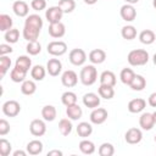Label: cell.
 Returning a JSON list of instances; mask_svg holds the SVG:
<instances>
[{
  "label": "cell",
  "mask_w": 156,
  "mask_h": 156,
  "mask_svg": "<svg viewBox=\"0 0 156 156\" xmlns=\"http://www.w3.org/2000/svg\"><path fill=\"white\" fill-rule=\"evenodd\" d=\"M129 87L134 91H141L146 87V79L141 74H135L133 80H132V83L129 84Z\"/></svg>",
  "instance_id": "obj_24"
},
{
  "label": "cell",
  "mask_w": 156,
  "mask_h": 156,
  "mask_svg": "<svg viewBox=\"0 0 156 156\" xmlns=\"http://www.w3.org/2000/svg\"><path fill=\"white\" fill-rule=\"evenodd\" d=\"M37 91V84L34 80H24L21 84V93L24 95H33Z\"/></svg>",
  "instance_id": "obj_32"
},
{
  "label": "cell",
  "mask_w": 156,
  "mask_h": 156,
  "mask_svg": "<svg viewBox=\"0 0 156 156\" xmlns=\"http://www.w3.org/2000/svg\"><path fill=\"white\" fill-rule=\"evenodd\" d=\"M108 117L107 110L102 108V107H96L93 108L91 113H90V122L93 124H102Z\"/></svg>",
  "instance_id": "obj_9"
},
{
  "label": "cell",
  "mask_w": 156,
  "mask_h": 156,
  "mask_svg": "<svg viewBox=\"0 0 156 156\" xmlns=\"http://www.w3.org/2000/svg\"><path fill=\"white\" fill-rule=\"evenodd\" d=\"M98 93L100 95V98L105 99V100H111L115 96V89L111 85H106V84H100V87L98 88Z\"/></svg>",
  "instance_id": "obj_26"
},
{
  "label": "cell",
  "mask_w": 156,
  "mask_h": 156,
  "mask_svg": "<svg viewBox=\"0 0 156 156\" xmlns=\"http://www.w3.org/2000/svg\"><path fill=\"white\" fill-rule=\"evenodd\" d=\"M88 57L93 65H100L106 60V52L102 49H94L89 52Z\"/></svg>",
  "instance_id": "obj_19"
},
{
  "label": "cell",
  "mask_w": 156,
  "mask_h": 156,
  "mask_svg": "<svg viewBox=\"0 0 156 156\" xmlns=\"http://www.w3.org/2000/svg\"><path fill=\"white\" fill-rule=\"evenodd\" d=\"M56 115H57V111L52 105H45L41 108V117L46 122H52L56 118Z\"/></svg>",
  "instance_id": "obj_22"
},
{
  "label": "cell",
  "mask_w": 156,
  "mask_h": 156,
  "mask_svg": "<svg viewBox=\"0 0 156 156\" xmlns=\"http://www.w3.org/2000/svg\"><path fill=\"white\" fill-rule=\"evenodd\" d=\"M30 7L34 11H43L46 9V0H32Z\"/></svg>",
  "instance_id": "obj_44"
},
{
  "label": "cell",
  "mask_w": 156,
  "mask_h": 156,
  "mask_svg": "<svg viewBox=\"0 0 156 156\" xmlns=\"http://www.w3.org/2000/svg\"><path fill=\"white\" fill-rule=\"evenodd\" d=\"M29 132L34 136H43L46 133V124L43 119H33L29 124Z\"/></svg>",
  "instance_id": "obj_8"
},
{
  "label": "cell",
  "mask_w": 156,
  "mask_h": 156,
  "mask_svg": "<svg viewBox=\"0 0 156 156\" xmlns=\"http://www.w3.org/2000/svg\"><path fill=\"white\" fill-rule=\"evenodd\" d=\"M26 50H27V52H28L29 55L35 56V55L40 54V51H41V45H40V43H39L38 40L28 41V44H27V46H26Z\"/></svg>",
  "instance_id": "obj_39"
},
{
  "label": "cell",
  "mask_w": 156,
  "mask_h": 156,
  "mask_svg": "<svg viewBox=\"0 0 156 156\" xmlns=\"http://www.w3.org/2000/svg\"><path fill=\"white\" fill-rule=\"evenodd\" d=\"M54 155H56V156H62V151H60V150H51V151L48 152V156H54Z\"/></svg>",
  "instance_id": "obj_49"
},
{
  "label": "cell",
  "mask_w": 156,
  "mask_h": 156,
  "mask_svg": "<svg viewBox=\"0 0 156 156\" xmlns=\"http://www.w3.org/2000/svg\"><path fill=\"white\" fill-rule=\"evenodd\" d=\"M72 129H73V126H72V122H71L68 118H62V119H60V122H58V130H60V133H61L63 136L69 135L71 132H72Z\"/></svg>",
  "instance_id": "obj_33"
},
{
  "label": "cell",
  "mask_w": 156,
  "mask_h": 156,
  "mask_svg": "<svg viewBox=\"0 0 156 156\" xmlns=\"http://www.w3.org/2000/svg\"><path fill=\"white\" fill-rule=\"evenodd\" d=\"M152 115H154V119H155V124H156V111H155Z\"/></svg>",
  "instance_id": "obj_54"
},
{
  "label": "cell",
  "mask_w": 156,
  "mask_h": 156,
  "mask_svg": "<svg viewBox=\"0 0 156 156\" xmlns=\"http://www.w3.org/2000/svg\"><path fill=\"white\" fill-rule=\"evenodd\" d=\"M98 152L100 156H112L115 154V147L111 143H102L99 146Z\"/></svg>",
  "instance_id": "obj_41"
},
{
  "label": "cell",
  "mask_w": 156,
  "mask_h": 156,
  "mask_svg": "<svg viewBox=\"0 0 156 156\" xmlns=\"http://www.w3.org/2000/svg\"><path fill=\"white\" fill-rule=\"evenodd\" d=\"M134 76H135L134 71H133L132 68H127V67H126V68H123V69L121 71V73H119L121 82H122L123 84H126V85H129V84L132 83V80H133Z\"/></svg>",
  "instance_id": "obj_35"
},
{
  "label": "cell",
  "mask_w": 156,
  "mask_h": 156,
  "mask_svg": "<svg viewBox=\"0 0 156 156\" xmlns=\"http://www.w3.org/2000/svg\"><path fill=\"white\" fill-rule=\"evenodd\" d=\"M155 141H156V135H155Z\"/></svg>",
  "instance_id": "obj_55"
},
{
  "label": "cell",
  "mask_w": 156,
  "mask_h": 156,
  "mask_svg": "<svg viewBox=\"0 0 156 156\" xmlns=\"http://www.w3.org/2000/svg\"><path fill=\"white\" fill-rule=\"evenodd\" d=\"M146 107V101L141 98L133 99L128 102V111L130 113H140Z\"/></svg>",
  "instance_id": "obj_18"
},
{
  "label": "cell",
  "mask_w": 156,
  "mask_h": 156,
  "mask_svg": "<svg viewBox=\"0 0 156 156\" xmlns=\"http://www.w3.org/2000/svg\"><path fill=\"white\" fill-rule=\"evenodd\" d=\"M43 147H44V146H43V143H41L40 140H38V139L30 140V141L27 144V146H26L27 152H28L29 155H33V156L41 154V152H43Z\"/></svg>",
  "instance_id": "obj_21"
},
{
  "label": "cell",
  "mask_w": 156,
  "mask_h": 156,
  "mask_svg": "<svg viewBox=\"0 0 156 156\" xmlns=\"http://www.w3.org/2000/svg\"><path fill=\"white\" fill-rule=\"evenodd\" d=\"M46 68H44L41 65H35L34 67H32L30 69V77L33 78V80H43L45 78V74H46Z\"/></svg>",
  "instance_id": "obj_29"
},
{
  "label": "cell",
  "mask_w": 156,
  "mask_h": 156,
  "mask_svg": "<svg viewBox=\"0 0 156 156\" xmlns=\"http://www.w3.org/2000/svg\"><path fill=\"white\" fill-rule=\"evenodd\" d=\"M66 115L69 119L72 121H78L82 115H83V111H82V107L78 105V104H73V105H69L67 106L66 108Z\"/></svg>",
  "instance_id": "obj_20"
},
{
  "label": "cell",
  "mask_w": 156,
  "mask_h": 156,
  "mask_svg": "<svg viewBox=\"0 0 156 156\" xmlns=\"http://www.w3.org/2000/svg\"><path fill=\"white\" fill-rule=\"evenodd\" d=\"M61 83L66 88H72V87L77 85V83H78V76H77V73L74 71H72V69L65 71L62 73V76H61Z\"/></svg>",
  "instance_id": "obj_10"
},
{
  "label": "cell",
  "mask_w": 156,
  "mask_h": 156,
  "mask_svg": "<svg viewBox=\"0 0 156 156\" xmlns=\"http://www.w3.org/2000/svg\"><path fill=\"white\" fill-rule=\"evenodd\" d=\"M46 50L51 56H62L67 52V44L61 40H52L48 44Z\"/></svg>",
  "instance_id": "obj_4"
},
{
  "label": "cell",
  "mask_w": 156,
  "mask_h": 156,
  "mask_svg": "<svg viewBox=\"0 0 156 156\" xmlns=\"http://www.w3.org/2000/svg\"><path fill=\"white\" fill-rule=\"evenodd\" d=\"M12 26H13V21L10 17V15L1 13L0 15V30L1 32H6V30L11 29Z\"/></svg>",
  "instance_id": "obj_36"
},
{
  "label": "cell",
  "mask_w": 156,
  "mask_h": 156,
  "mask_svg": "<svg viewBox=\"0 0 156 156\" xmlns=\"http://www.w3.org/2000/svg\"><path fill=\"white\" fill-rule=\"evenodd\" d=\"M100 84H106V85H111L115 87L116 85V74L112 71H104L100 74Z\"/></svg>",
  "instance_id": "obj_25"
},
{
  "label": "cell",
  "mask_w": 156,
  "mask_h": 156,
  "mask_svg": "<svg viewBox=\"0 0 156 156\" xmlns=\"http://www.w3.org/2000/svg\"><path fill=\"white\" fill-rule=\"evenodd\" d=\"M13 51V49L11 48L10 44H1L0 45V56H4V55H9Z\"/></svg>",
  "instance_id": "obj_46"
},
{
  "label": "cell",
  "mask_w": 156,
  "mask_h": 156,
  "mask_svg": "<svg viewBox=\"0 0 156 156\" xmlns=\"http://www.w3.org/2000/svg\"><path fill=\"white\" fill-rule=\"evenodd\" d=\"M139 126L143 130H151L155 126V119L154 115L150 112H144L139 117Z\"/></svg>",
  "instance_id": "obj_14"
},
{
  "label": "cell",
  "mask_w": 156,
  "mask_h": 156,
  "mask_svg": "<svg viewBox=\"0 0 156 156\" xmlns=\"http://www.w3.org/2000/svg\"><path fill=\"white\" fill-rule=\"evenodd\" d=\"M21 112V105L16 100H7L2 104V113L7 117H16Z\"/></svg>",
  "instance_id": "obj_6"
},
{
  "label": "cell",
  "mask_w": 156,
  "mask_h": 156,
  "mask_svg": "<svg viewBox=\"0 0 156 156\" xmlns=\"http://www.w3.org/2000/svg\"><path fill=\"white\" fill-rule=\"evenodd\" d=\"M27 154H28L27 151H23V150H16V151H13L12 156H26Z\"/></svg>",
  "instance_id": "obj_48"
},
{
  "label": "cell",
  "mask_w": 156,
  "mask_h": 156,
  "mask_svg": "<svg viewBox=\"0 0 156 156\" xmlns=\"http://www.w3.org/2000/svg\"><path fill=\"white\" fill-rule=\"evenodd\" d=\"M26 76H27V72L23 71V69H21V68H18V67H16V66L10 72V78L15 83H22V82H24L26 80Z\"/></svg>",
  "instance_id": "obj_30"
},
{
  "label": "cell",
  "mask_w": 156,
  "mask_h": 156,
  "mask_svg": "<svg viewBox=\"0 0 156 156\" xmlns=\"http://www.w3.org/2000/svg\"><path fill=\"white\" fill-rule=\"evenodd\" d=\"M121 35L126 40H133L136 37V29L134 26H130V24L123 26L121 29Z\"/></svg>",
  "instance_id": "obj_34"
},
{
  "label": "cell",
  "mask_w": 156,
  "mask_h": 156,
  "mask_svg": "<svg viewBox=\"0 0 156 156\" xmlns=\"http://www.w3.org/2000/svg\"><path fill=\"white\" fill-rule=\"evenodd\" d=\"M87 5H94V4H96L98 2V0H83Z\"/></svg>",
  "instance_id": "obj_50"
},
{
  "label": "cell",
  "mask_w": 156,
  "mask_h": 156,
  "mask_svg": "<svg viewBox=\"0 0 156 156\" xmlns=\"http://www.w3.org/2000/svg\"><path fill=\"white\" fill-rule=\"evenodd\" d=\"M152 6L156 9V0H152Z\"/></svg>",
  "instance_id": "obj_53"
},
{
  "label": "cell",
  "mask_w": 156,
  "mask_h": 156,
  "mask_svg": "<svg viewBox=\"0 0 156 156\" xmlns=\"http://www.w3.org/2000/svg\"><path fill=\"white\" fill-rule=\"evenodd\" d=\"M12 11L18 17H27L29 13V6L23 0H17L12 4Z\"/></svg>",
  "instance_id": "obj_15"
},
{
  "label": "cell",
  "mask_w": 156,
  "mask_h": 156,
  "mask_svg": "<svg viewBox=\"0 0 156 156\" xmlns=\"http://www.w3.org/2000/svg\"><path fill=\"white\" fill-rule=\"evenodd\" d=\"M46 71L52 77L58 76L62 71V62L58 58H50L46 63Z\"/></svg>",
  "instance_id": "obj_16"
},
{
  "label": "cell",
  "mask_w": 156,
  "mask_h": 156,
  "mask_svg": "<svg viewBox=\"0 0 156 156\" xmlns=\"http://www.w3.org/2000/svg\"><path fill=\"white\" fill-rule=\"evenodd\" d=\"M126 1V4H130V5H134V4H136L139 0H124Z\"/></svg>",
  "instance_id": "obj_51"
},
{
  "label": "cell",
  "mask_w": 156,
  "mask_h": 156,
  "mask_svg": "<svg viewBox=\"0 0 156 156\" xmlns=\"http://www.w3.org/2000/svg\"><path fill=\"white\" fill-rule=\"evenodd\" d=\"M4 39L9 43V44H15L20 39V30L16 29V28H11L9 30L5 32V35H4Z\"/></svg>",
  "instance_id": "obj_37"
},
{
  "label": "cell",
  "mask_w": 156,
  "mask_h": 156,
  "mask_svg": "<svg viewBox=\"0 0 156 156\" xmlns=\"http://www.w3.org/2000/svg\"><path fill=\"white\" fill-rule=\"evenodd\" d=\"M152 61H154V65L156 66V54H154V56H152Z\"/></svg>",
  "instance_id": "obj_52"
},
{
  "label": "cell",
  "mask_w": 156,
  "mask_h": 156,
  "mask_svg": "<svg viewBox=\"0 0 156 156\" xmlns=\"http://www.w3.org/2000/svg\"><path fill=\"white\" fill-rule=\"evenodd\" d=\"M11 150H12V145L9 140L1 138L0 139V155L1 156H9L11 154Z\"/></svg>",
  "instance_id": "obj_43"
},
{
  "label": "cell",
  "mask_w": 156,
  "mask_h": 156,
  "mask_svg": "<svg viewBox=\"0 0 156 156\" xmlns=\"http://www.w3.org/2000/svg\"><path fill=\"white\" fill-rule=\"evenodd\" d=\"M79 79L83 85H93L98 80V71L94 65H87L80 69Z\"/></svg>",
  "instance_id": "obj_3"
},
{
  "label": "cell",
  "mask_w": 156,
  "mask_h": 156,
  "mask_svg": "<svg viewBox=\"0 0 156 156\" xmlns=\"http://www.w3.org/2000/svg\"><path fill=\"white\" fill-rule=\"evenodd\" d=\"M124 139L128 144H132V145L139 144L143 139V132L139 128H135V127L129 128L124 134Z\"/></svg>",
  "instance_id": "obj_11"
},
{
  "label": "cell",
  "mask_w": 156,
  "mask_h": 156,
  "mask_svg": "<svg viewBox=\"0 0 156 156\" xmlns=\"http://www.w3.org/2000/svg\"><path fill=\"white\" fill-rule=\"evenodd\" d=\"M139 40L145 45H151L156 40V35L151 29H144L139 33Z\"/></svg>",
  "instance_id": "obj_23"
},
{
  "label": "cell",
  "mask_w": 156,
  "mask_h": 156,
  "mask_svg": "<svg viewBox=\"0 0 156 156\" xmlns=\"http://www.w3.org/2000/svg\"><path fill=\"white\" fill-rule=\"evenodd\" d=\"M15 66L28 72L29 69H32V60L29 58V56H26V55H22V56H18L16 58V62H15Z\"/></svg>",
  "instance_id": "obj_28"
},
{
  "label": "cell",
  "mask_w": 156,
  "mask_h": 156,
  "mask_svg": "<svg viewBox=\"0 0 156 156\" xmlns=\"http://www.w3.org/2000/svg\"><path fill=\"white\" fill-rule=\"evenodd\" d=\"M83 104L88 108H96L100 105V95L95 93H87L83 96Z\"/></svg>",
  "instance_id": "obj_17"
},
{
  "label": "cell",
  "mask_w": 156,
  "mask_h": 156,
  "mask_svg": "<svg viewBox=\"0 0 156 156\" xmlns=\"http://www.w3.org/2000/svg\"><path fill=\"white\" fill-rule=\"evenodd\" d=\"M43 28V20L39 15L33 13L28 15L26 21H24V27H23V38L27 41H33L39 38L40 30Z\"/></svg>",
  "instance_id": "obj_1"
},
{
  "label": "cell",
  "mask_w": 156,
  "mask_h": 156,
  "mask_svg": "<svg viewBox=\"0 0 156 156\" xmlns=\"http://www.w3.org/2000/svg\"><path fill=\"white\" fill-rule=\"evenodd\" d=\"M63 16V11L61 10V7L58 5L56 6H51L45 11V18L49 23H56V22H61Z\"/></svg>",
  "instance_id": "obj_7"
},
{
  "label": "cell",
  "mask_w": 156,
  "mask_h": 156,
  "mask_svg": "<svg viewBox=\"0 0 156 156\" xmlns=\"http://www.w3.org/2000/svg\"><path fill=\"white\" fill-rule=\"evenodd\" d=\"M11 58L7 56V55H4V56H0V76L1 78L6 74V72L10 69L11 67Z\"/></svg>",
  "instance_id": "obj_40"
},
{
  "label": "cell",
  "mask_w": 156,
  "mask_h": 156,
  "mask_svg": "<svg viewBox=\"0 0 156 156\" xmlns=\"http://www.w3.org/2000/svg\"><path fill=\"white\" fill-rule=\"evenodd\" d=\"M68 58H69V62L74 66H83L87 61V54L83 49H79V48H76V49H72L68 54Z\"/></svg>",
  "instance_id": "obj_5"
},
{
  "label": "cell",
  "mask_w": 156,
  "mask_h": 156,
  "mask_svg": "<svg viewBox=\"0 0 156 156\" xmlns=\"http://www.w3.org/2000/svg\"><path fill=\"white\" fill-rule=\"evenodd\" d=\"M95 144L91 141V140H88V139H83L80 143H79V150L82 154L84 155H91L95 152Z\"/></svg>",
  "instance_id": "obj_31"
},
{
  "label": "cell",
  "mask_w": 156,
  "mask_h": 156,
  "mask_svg": "<svg viewBox=\"0 0 156 156\" xmlns=\"http://www.w3.org/2000/svg\"><path fill=\"white\" fill-rule=\"evenodd\" d=\"M93 133V126L88 122H80L77 126V134L80 138H88Z\"/></svg>",
  "instance_id": "obj_27"
},
{
  "label": "cell",
  "mask_w": 156,
  "mask_h": 156,
  "mask_svg": "<svg viewBox=\"0 0 156 156\" xmlns=\"http://www.w3.org/2000/svg\"><path fill=\"white\" fill-rule=\"evenodd\" d=\"M147 102H149V105H150L151 107H156V91H154V93H151V94L149 95Z\"/></svg>",
  "instance_id": "obj_47"
},
{
  "label": "cell",
  "mask_w": 156,
  "mask_h": 156,
  "mask_svg": "<svg viewBox=\"0 0 156 156\" xmlns=\"http://www.w3.org/2000/svg\"><path fill=\"white\" fill-rule=\"evenodd\" d=\"M119 15H121L122 20H124L126 22H132V21H134L135 17H136V10L134 9L133 5H130V4H124L123 6H121Z\"/></svg>",
  "instance_id": "obj_12"
},
{
  "label": "cell",
  "mask_w": 156,
  "mask_h": 156,
  "mask_svg": "<svg viewBox=\"0 0 156 156\" xmlns=\"http://www.w3.org/2000/svg\"><path fill=\"white\" fill-rule=\"evenodd\" d=\"M49 34L51 38L58 39L62 38L66 34V27L62 22H56V23H50L49 24V29H48Z\"/></svg>",
  "instance_id": "obj_13"
},
{
  "label": "cell",
  "mask_w": 156,
  "mask_h": 156,
  "mask_svg": "<svg viewBox=\"0 0 156 156\" xmlns=\"http://www.w3.org/2000/svg\"><path fill=\"white\" fill-rule=\"evenodd\" d=\"M127 60L130 66H144L149 62V52L144 49H134L129 51Z\"/></svg>",
  "instance_id": "obj_2"
},
{
  "label": "cell",
  "mask_w": 156,
  "mask_h": 156,
  "mask_svg": "<svg viewBox=\"0 0 156 156\" xmlns=\"http://www.w3.org/2000/svg\"><path fill=\"white\" fill-rule=\"evenodd\" d=\"M61 101L62 104L67 107L69 105H73V104H77V95L73 93V91H65L62 95H61Z\"/></svg>",
  "instance_id": "obj_38"
},
{
  "label": "cell",
  "mask_w": 156,
  "mask_h": 156,
  "mask_svg": "<svg viewBox=\"0 0 156 156\" xmlns=\"http://www.w3.org/2000/svg\"><path fill=\"white\" fill-rule=\"evenodd\" d=\"M58 6L63 11V13H71L76 9V1L74 0H60Z\"/></svg>",
  "instance_id": "obj_42"
},
{
  "label": "cell",
  "mask_w": 156,
  "mask_h": 156,
  "mask_svg": "<svg viewBox=\"0 0 156 156\" xmlns=\"http://www.w3.org/2000/svg\"><path fill=\"white\" fill-rule=\"evenodd\" d=\"M10 123L5 119V118H1L0 119V135L1 136H4V135H6L9 132H10Z\"/></svg>",
  "instance_id": "obj_45"
}]
</instances>
